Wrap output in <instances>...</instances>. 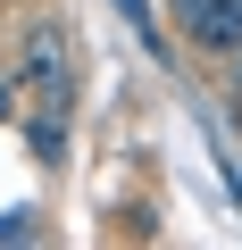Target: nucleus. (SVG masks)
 Listing matches in <instances>:
<instances>
[{"instance_id": "nucleus-1", "label": "nucleus", "mask_w": 242, "mask_h": 250, "mask_svg": "<svg viewBox=\"0 0 242 250\" xmlns=\"http://www.w3.org/2000/svg\"><path fill=\"white\" fill-rule=\"evenodd\" d=\"M17 83H25V100L34 92H75V42H67L59 17H34L17 34Z\"/></svg>"}, {"instance_id": "nucleus-2", "label": "nucleus", "mask_w": 242, "mask_h": 250, "mask_svg": "<svg viewBox=\"0 0 242 250\" xmlns=\"http://www.w3.org/2000/svg\"><path fill=\"white\" fill-rule=\"evenodd\" d=\"M176 25H184V42L234 59L242 50V0H176Z\"/></svg>"}, {"instance_id": "nucleus-3", "label": "nucleus", "mask_w": 242, "mask_h": 250, "mask_svg": "<svg viewBox=\"0 0 242 250\" xmlns=\"http://www.w3.org/2000/svg\"><path fill=\"white\" fill-rule=\"evenodd\" d=\"M9 233H17V242H25V233H34V225H25V217H0V242H9Z\"/></svg>"}, {"instance_id": "nucleus-4", "label": "nucleus", "mask_w": 242, "mask_h": 250, "mask_svg": "<svg viewBox=\"0 0 242 250\" xmlns=\"http://www.w3.org/2000/svg\"><path fill=\"white\" fill-rule=\"evenodd\" d=\"M234 59H242V50H234ZM234 92H242V67H234Z\"/></svg>"}, {"instance_id": "nucleus-5", "label": "nucleus", "mask_w": 242, "mask_h": 250, "mask_svg": "<svg viewBox=\"0 0 242 250\" xmlns=\"http://www.w3.org/2000/svg\"><path fill=\"white\" fill-rule=\"evenodd\" d=\"M0 117H9V92H0Z\"/></svg>"}]
</instances>
